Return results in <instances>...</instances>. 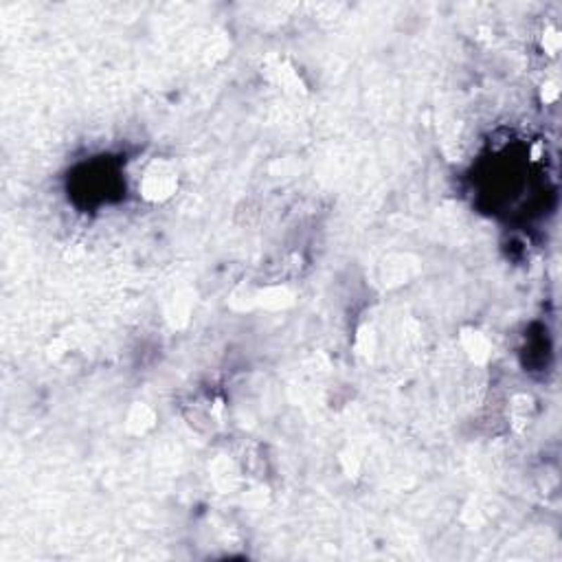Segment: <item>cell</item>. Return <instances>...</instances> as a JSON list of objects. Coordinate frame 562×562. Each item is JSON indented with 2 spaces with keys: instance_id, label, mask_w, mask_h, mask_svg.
Instances as JSON below:
<instances>
[{
  "instance_id": "3",
  "label": "cell",
  "mask_w": 562,
  "mask_h": 562,
  "mask_svg": "<svg viewBox=\"0 0 562 562\" xmlns=\"http://www.w3.org/2000/svg\"><path fill=\"white\" fill-rule=\"evenodd\" d=\"M545 49L549 53H556L560 49V33L556 29H549L547 35H545Z\"/></svg>"
},
{
  "instance_id": "1",
  "label": "cell",
  "mask_w": 562,
  "mask_h": 562,
  "mask_svg": "<svg viewBox=\"0 0 562 562\" xmlns=\"http://www.w3.org/2000/svg\"><path fill=\"white\" fill-rule=\"evenodd\" d=\"M178 187V174L167 160H154L152 165L145 170L141 180V193L152 203L165 200Z\"/></svg>"
},
{
  "instance_id": "2",
  "label": "cell",
  "mask_w": 562,
  "mask_h": 562,
  "mask_svg": "<svg viewBox=\"0 0 562 562\" xmlns=\"http://www.w3.org/2000/svg\"><path fill=\"white\" fill-rule=\"evenodd\" d=\"M464 345L475 362H485L490 358V343H487V338L479 332H468L464 336Z\"/></svg>"
}]
</instances>
